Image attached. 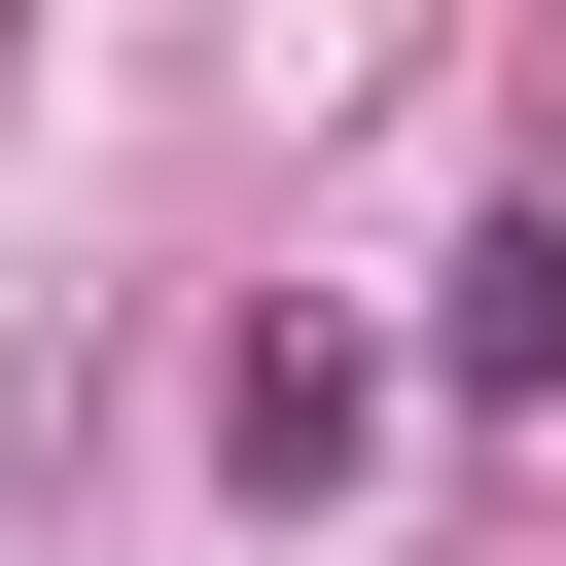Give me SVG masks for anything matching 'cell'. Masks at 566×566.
Listing matches in <instances>:
<instances>
[{"label":"cell","instance_id":"6da1fadb","mask_svg":"<svg viewBox=\"0 0 566 566\" xmlns=\"http://www.w3.org/2000/svg\"><path fill=\"white\" fill-rule=\"evenodd\" d=\"M424 354H460V389H495V424H531V389H566V212H495V248H460V318H424Z\"/></svg>","mask_w":566,"mask_h":566},{"label":"cell","instance_id":"7a4b0ae2","mask_svg":"<svg viewBox=\"0 0 566 566\" xmlns=\"http://www.w3.org/2000/svg\"><path fill=\"white\" fill-rule=\"evenodd\" d=\"M354 424H389V389H354V354H318V318H283V354H248V389H212V460H248V495H318V460H354Z\"/></svg>","mask_w":566,"mask_h":566}]
</instances>
